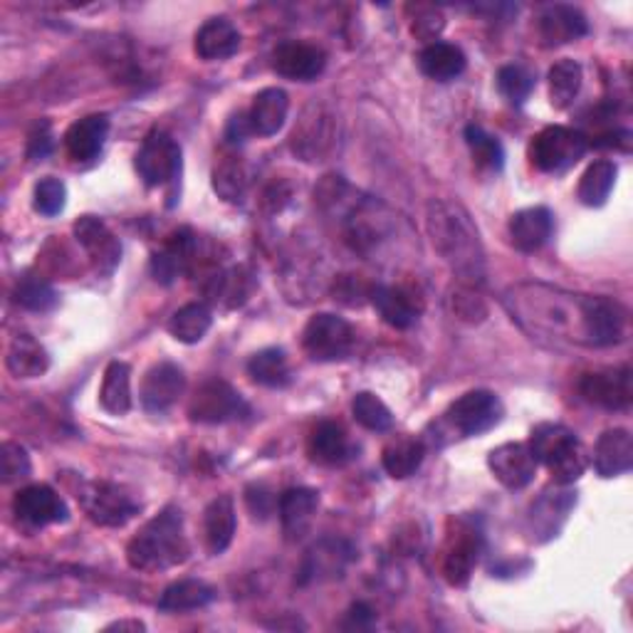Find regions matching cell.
<instances>
[{"label": "cell", "mask_w": 633, "mask_h": 633, "mask_svg": "<svg viewBox=\"0 0 633 633\" xmlns=\"http://www.w3.org/2000/svg\"><path fill=\"white\" fill-rule=\"evenodd\" d=\"M275 505V498L270 495V492L263 485H253L248 490V508L255 512V517H268L270 512H273Z\"/></svg>", "instance_id": "cell-51"}, {"label": "cell", "mask_w": 633, "mask_h": 633, "mask_svg": "<svg viewBox=\"0 0 633 633\" xmlns=\"http://www.w3.org/2000/svg\"><path fill=\"white\" fill-rule=\"evenodd\" d=\"M190 545L184 530V515L176 508L161 510L137 532L127 545L129 565L139 571H164L184 565Z\"/></svg>", "instance_id": "cell-3"}, {"label": "cell", "mask_w": 633, "mask_h": 633, "mask_svg": "<svg viewBox=\"0 0 633 633\" xmlns=\"http://www.w3.org/2000/svg\"><path fill=\"white\" fill-rule=\"evenodd\" d=\"M240 33L238 28L226 18L206 20L196 33V53L200 59L216 63V59H228L238 53Z\"/></svg>", "instance_id": "cell-26"}, {"label": "cell", "mask_w": 633, "mask_h": 633, "mask_svg": "<svg viewBox=\"0 0 633 633\" xmlns=\"http://www.w3.org/2000/svg\"><path fill=\"white\" fill-rule=\"evenodd\" d=\"M357 335L347 319L337 315H315L303 331V347L315 361H339L351 354Z\"/></svg>", "instance_id": "cell-8"}, {"label": "cell", "mask_w": 633, "mask_h": 633, "mask_svg": "<svg viewBox=\"0 0 633 633\" xmlns=\"http://www.w3.org/2000/svg\"><path fill=\"white\" fill-rule=\"evenodd\" d=\"M6 364L10 374L18 379H37L50 369V357L35 337L18 335L10 341Z\"/></svg>", "instance_id": "cell-31"}, {"label": "cell", "mask_w": 633, "mask_h": 633, "mask_svg": "<svg viewBox=\"0 0 633 633\" xmlns=\"http://www.w3.org/2000/svg\"><path fill=\"white\" fill-rule=\"evenodd\" d=\"M581 65L575 59H559V63L549 69V99L552 107L567 109L575 105V99L581 89Z\"/></svg>", "instance_id": "cell-39"}, {"label": "cell", "mask_w": 633, "mask_h": 633, "mask_svg": "<svg viewBox=\"0 0 633 633\" xmlns=\"http://www.w3.org/2000/svg\"><path fill=\"white\" fill-rule=\"evenodd\" d=\"M15 303L30 313H50L57 305V293L45 280L28 275L15 287Z\"/></svg>", "instance_id": "cell-43"}, {"label": "cell", "mask_w": 633, "mask_h": 633, "mask_svg": "<svg viewBox=\"0 0 633 633\" xmlns=\"http://www.w3.org/2000/svg\"><path fill=\"white\" fill-rule=\"evenodd\" d=\"M214 597H216V591L210 589L206 581L184 579V581H176V585L166 587L164 594H161L159 609L171 611V614H181V611H194V609L210 604Z\"/></svg>", "instance_id": "cell-36"}, {"label": "cell", "mask_w": 633, "mask_h": 633, "mask_svg": "<svg viewBox=\"0 0 633 633\" xmlns=\"http://www.w3.org/2000/svg\"><path fill=\"white\" fill-rule=\"evenodd\" d=\"M309 456L321 466H345L351 458L347 430L335 421H321L309 436Z\"/></svg>", "instance_id": "cell-30"}, {"label": "cell", "mask_w": 633, "mask_h": 633, "mask_svg": "<svg viewBox=\"0 0 633 633\" xmlns=\"http://www.w3.org/2000/svg\"><path fill=\"white\" fill-rule=\"evenodd\" d=\"M250 290H253V280H250L248 270L230 268V270H218V273L208 280L206 293L210 297V303L233 309L245 303Z\"/></svg>", "instance_id": "cell-34"}, {"label": "cell", "mask_w": 633, "mask_h": 633, "mask_svg": "<svg viewBox=\"0 0 633 633\" xmlns=\"http://www.w3.org/2000/svg\"><path fill=\"white\" fill-rule=\"evenodd\" d=\"M99 404L112 416H124L132 408V369L124 361H112L107 367L102 389H99Z\"/></svg>", "instance_id": "cell-33"}, {"label": "cell", "mask_w": 633, "mask_h": 633, "mask_svg": "<svg viewBox=\"0 0 633 633\" xmlns=\"http://www.w3.org/2000/svg\"><path fill=\"white\" fill-rule=\"evenodd\" d=\"M73 230L99 273H112L119 260H122V245H119L117 236L109 230L105 220L97 216H83Z\"/></svg>", "instance_id": "cell-15"}, {"label": "cell", "mask_w": 633, "mask_h": 633, "mask_svg": "<svg viewBox=\"0 0 633 633\" xmlns=\"http://www.w3.org/2000/svg\"><path fill=\"white\" fill-rule=\"evenodd\" d=\"M444 25H446V20H444V15H440V10L421 8L416 13V20H414V35L421 40H434L436 43V37L440 35Z\"/></svg>", "instance_id": "cell-49"}, {"label": "cell", "mask_w": 633, "mask_h": 633, "mask_svg": "<svg viewBox=\"0 0 633 633\" xmlns=\"http://www.w3.org/2000/svg\"><path fill=\"white\" fill-rule=\"evenodd\" d=\"M426 223L434 248L454 273L470 285L480 283L485 275V253L468 210L454 200H430Z\"/></svg>", "instance_id": "cell-2"}, {"label": "cell", "mask_w": 633, "mask_h": 633, "mask_svg": "<svg viewBox=\"0 0 633 633\" xmlns=\"http://www.w3.org/2000/svg\"><path fill=\"white\" fill-rule=\"evenodd\" d=\"M198 236L194 230L181 228L166 240V245L152 258V273L156 283L171 285L178 275L198 265Z\"/></svg>", "instance_id": "cell-13"}, {"label": "cell", "mask_w": 633, "mask_h": 633, "mask_svg": "<svg viewBox=\"0 0 633 633\" xmlns=\"http://www.w3.org/2000/svg\"><path fill=\"white\" fill-rule=\"evenodd\" d=\"M539 37L547 47L567 45L589 33V23L585 13L575 6H549L539 15Z\"/></svg>", "instance_id": "cell-21"}, {"label": "cell", "mask_w": 633, "mask_h": 633, "mask_svg": "<svg viewBox=\"0 0 633 633\" xmlns=\"http://www.w3.org/2000/svg\"><path fill=\"white\" fill-rule=\"evenodd\" d=\"M248 374L253 376L255 384L268 389H283L293 381V371H290V361L283 349H263L253 354L248 361Z\"/></svg>", "instance_id": "cell-35"}, {"label": "cell", "mask_w": 633, "mask_h": 633, "mask_svg": "<svg viewBox=\"0 0 633 633\" xmlns=\"http://www.w3.org/2000/svg\"><path fill=\"white\" fill-rule=\"evenodd\" d=\"M498 89L510 105H522L535 89V75L522 65H505L498 73Z\"/></svg>", "instance_id": "cell-44"}, {"label": "cell", "mask_w": 633, "mask_h": 633, "mask_svg": "<svg viewBox=\"0 0 633 633\" xmlns=\"http://www.w3.org/2000/svg\"><path fill=\"white\" fill-rule=\"evenodd\" d=\"M591 463L601 478H619L633 468V438L626 428H611L601 434Z\"/></svg>", "instance_id": "cell-20"}, {"label": "cell", "mask_w": 633, "mask_h": 633, "mask_svg": "<svg viewBox=\"0 0 633 633\" xmlns=\"http://www.w3.org/2000/svg\"><path fill=\"white\" fill-rule=\"evenodd\" d=\"M204 532L210 555H223L236 535V508L228 495H218L204 512Z\"/></svg>", "instance_id": "cell-28"}, {"label": "cell", "mask_w": 633, "mask_h": 633, "mask_svg": "<svg viewBox=\"0 0 633 633\" xmlns=\"http://www.w3.org/2000/svg\"><path fill=\"white\" fill-rule=\"evenodd\" d=\"M530 450L537 463L547 466L552 478L559 485H571L577 482L589 466L587 448L581 446L575 430L561 424H539L532 428Z\"/></svg>", "instance_id": "cell-4"}, {"label": "cell", "mask_w": 633, "mask_h": 633, "mask_svg": "<svg viewBox=\"0 0 633 633\" xmlns=\"http://www.w3.org/2000/svg\"><path fill=\"white\" fill-rule=\"evenodd\" d=\"M248 134H253V129H250V122H248V114H238L230 119V124H228V142L230 144H240V142H245V137Z\"/></svg>", "instance_id": "cell-52"}, {"label": "cell", "mask_w": 633, "mask_h": 633, "mask_svg": "<svg viewBox=\"0 0 633 633\" xmlns=\"http://www.w3.org/2000/svg\"><path fill=\"white\" fill-rule=\"evenodd\" d=\"M426 458V444L414 436H396L389 440L384 454H381V463L384 470L396 480L411 478L421 468Z\"/></svg>", "instance_id": "cell-32"}, {"label": "cell", "mask_w": 633, "mask_h": 633, "mask_svg": "<svg viewBox=\"0 0 633 633\" xmlns=\"http://www.w3.org/2000/svg\"><path fill=\"white\" fill-rule=\"evenodd\" d=\"M552 230H555V218L542 206L517 210V214L510 218L512 245L522 250V253H535V250H539L552 238Z\"/></svg>", "instance_id": "cell-22"}, {"label": "cell", "mask_w": 633, "mask_h": 633, "mask_svg": "<svg viewBox=\"0 0 633 633\" xmlns=\"http://www.w3.org/2000/svg\"><path fill=\"white\" fill-rule=\"evenodd\" d=\"M35 210L47 218L63 214L67 204V188L59 178L47 176L35 186Z\"/></svg>", "instance_id": "cell-47"}, {"label": "cell", "mask_w": 633, "mask_h": 633, "mask_svg": "<svg viewBox=\"0 0 633 633\" xmlns=\"http://www.w3.org/2000/svg\"><path fill=\"white\" fill-rule=\"evenodd\" d=\"M146 626L142 621H117V624H109L107 631H144Z\"/></svg>", "instance_id": "cell-53"}, {"label": "cell", "mask_w": 633, "mask_h": 633, "mask_svg": "<svg viewBox=\"0 0 633 633\" xmlns=\"http://www.w3.org/2000/svg\"><path fill=\"white\" fill-rule=\"evenodd\" d=\"M214 188L216 194L228 200V204H238L248 188V168L243 159L238 154L223 156L214 168Z\"/></svg>", "instance_id": "cell-40"}, {"label": "cell", "mask_w": 633, "mask_h": 633, "mask_svg": "<svg viewBox=\"0 0 633 633\" xmlns=\"http://www.w3.org/2000/svg\"><path fill=\"white\" fill-rule=\"evenodd\" d=\"M616 174L619 168L614 161H594L587 171L585 176L579 181V190L577 196L585 206L599 208L607 204V198L611 196V188L616 184Z\"/></svg>", "instance_id": "cell-37"}, {"label": "cell", "mask_w": 633, "mask_h": 633, "mask_svg": "<svg viewBox=\"0 0 633 633\" xmlns=\"http://www.w3.org/2000/svg\"><path fill=\"white\" fill-rule=\"evenodd\" d=\"M313 112L315 114H309L307 109L303 122L295 129L293 149L305 161H325V156L335 149V124L321 109L313 107Z\"/></svg>", "instance_id": "cell-19"}, {"label": "cell", "mask_w": 633, "mask_h": 633, "mask_svg": "<svg viewBox=\"0 0 633 633\" xmlns=\"http://www.w3.org/2000/svg\"><path fill=\"white\" fill-rule=\"evenodd\" d=\"M210 325H214V313L204 303H190L176 309L174 317L168 319V331L184 345H196L208 335Z\"/></svg>", "instance_id": "cell-38"}, {"label": "cell", "mask_w": 633, "mask_h": 633, "mask_svg": "<svg viewBox=\"0 0 633 633\" xmlns=\"http://www.w3.org/2000/svg\"><path fill=\"white\" fill-rule=\"evenodd\" d=\"M50 152H53V132H50L47 122H40L28 139V159L30 161H43Z\"/></svg>", "instance_id": "cell-50"}, {"label": "cell", "mask_w": 633, "mask_h": 633, "mask_svg": "<svg viewBox=\"0 0 633 633\" xmlns=\"http://www.w3.org/2000/svg\"><path fill=\"white\" fill-rule=\"evenodd\" d=\"M631 369H601L585 374L579 381V394L591 406L607 411H626L633 404V381Z\"/></svg>", "instance_id": "cell-11"}, {"label": "cell", "mask_w": 633, "mask_h": 633, "mask_svg": "<svg viewBox=\"0 0 633 633\" xmlns=\"http://www.w3.org/2000/svg\"><path fill=\"white\" fill-rule=\"evenodd\" d=\"M137 171L149 188L166 186L171 181H176L181 174V146L176 144V139L161 132V129H154L137 152Z\"/></svg>", "instance_id": "cell-9"}, {"label": "cell", "mask_w": 633, "mask_h": 633, "mask_svg": "<svg viewBox=\"0 0 633 633\" xmlns=\"http://www.w3.org/2000/svg\"><path fill=\"white\" fill-rule=\"evenodd\" d=\"M250 414V406L238 391L223 379H208L188 401V416L194 424H230Z\"/></svg>", "instance_id": "cell-6"}, {"label": "cell", "mask_w": 633, "mask_h": 633, "mask_svg": "<svg viewBox=\"0 0 633 633\" xmlns=\"http://www.w3.org/2000/svg\"><path fill=\"white\" fill-rule=\"evenodd\" d=\"M466 142L470 146V152L476 156V164L480 168L488 171H500L505 164V152H502V144L495 137L488 134L485 129L478 124L466 127Z\"/></svg>", "instance_id": "cell-42"}, {"label": "cell", "mask_w": 633, "mask_h": 633, "mask_svg": "<svg viewBox=\"0 0 633 633\" xmlns=\"http://www.w3.org/2000/svg\"><path fill=\"white\" fill-rule=\"evenodd\" d=\"M186 389V376L176 364L171 361H161V364L146 371L144 384H142V406L149 414H164L171 406L176 404L178 396Z\"/></svg>", "instance_id": "cell-18"}, {"label": "cell", "mask_w": 633, "mask_h": 633, "mask_svg": "<svg viewBox=\"0 0 633 633\" xmlns=\"http://www.w3.org/2000/svg\"><path fill=\"white\" fill-rule=\"evenodd\" d=\"M589 139L569 127H547L532 139L530 159L545 174H557L575 166L587 154Z\"/></svg>", "instance_id": "cell-7"}, {"label": "cell", "mask_w": 633, "mask_h": 633, "mask_svg": "<svg viewBox=\"0 0 633 633\" xmlns=\"http://www.w3.org/2000/svg\"><path fill=\"white\" fill-rule=\"evenodd\" d=\"M327 547L325 549V542H321L319 547H315L313 552H309V557H307V567H305V575L307 577H315V579H321V577H335L337 571L345 569L347 565V559L339 552L341 547V542H327Z\"/></svg>", "instance_id": "cell-45"}, {"label": "cell", "mask_w": 633, "mask_h": 633, "mask_svg": "<svg viewBox=\"0 0 633 633\" xmlns=\"http://www.w3.org/2000/svg\"><path fill=\"white\" fill-rule=\"evenodd\" d=\"M482 535L470 520H458L456 532L448 535L444 555V575L454 587H466L480 559Z\"/></svg>", "instance_id": "cell-12"}, {"label": "cell", "mask_w": 633, "mask_h": 633, "mask_svg": "<svg viewBox=\"0 0 633 633\" xmlns=\"http://www.w3.org/2000/svg\"><path fill=\"white\" fill-rule=\"evenodd\" d=\"M508 305L532 335L571 339L581 347H614L626 339V307L609 297L569 295L549 287H520Z\"/></svg>", "instance_id": "cell-1"}, {"label": "cell", "mask_w": 633, "mask_h": 633, "mask_svg": "<svg viewBox=\"0 0 633 633\" xmlns=\"http://www.w3.org/2000/svg\"><path fill=\"white\" fill-rule=\"evenodd\" d=\"M371 305L376 307V313L386 325L396 329H408L416 325L418 307L406 290L389 287V285H374L371 290Z\"/></svg>", "instance_id": "cell-27"}, {"label": "cell", "mask_w": 633, "mask_h": 633, "mask_svg": "<svg viewBox=\"0 0 633 633\" xmlns=\"http://www.w3.org/2000/svg\"><path fill=\"white\" fill-rule=\"evenodd\" d=\"M418 67L426 77L436 83H450L466 73V55L458 45L450 43H430L418 55Z\"/></svg>", "instance_id": "cell-29"}, {"label": "cell", "mask_w": 633, "mask_h": 633, "mask_svg": "<svg viewBox=\"0 0 633 633\" xmlns=\"http://www.w3.org/2000/svg\"><path fill=\"white\" fill-rule=\"evenodd\" d=\"M371 290H374V285L364 283L359 275H341L335 280L331 295H335V299L341 305L361 307L364 303H371Z\"/></svg>", "instance_id": "cell-48"}, {"label": "cell", "mask_w": 633, "mask_h": 633, "mask_svg": "<svg viewBox=\"0 0 633 633\" xmlns=\"http://www.w3.org/2000/svg\"><path fill=\"white\" fill-rule=\"evenodd\" d=\"M280 520L290 539L303 537L313 525V517L319 508V492L313 488H290L280 495Z\"/></svg>", "instance_id": "cell-23"}, {"label": "cell", "mask_w": 633, "mask_h": 633, "mask_svg": "<svg viewBox=\"0 0 633 633\" xmlns=\"http://www.w3.org/2000/svg\"><path fill=\"white\" fill-rule=\"evenodd\" d=\"M30 470H33V466H30L28 450L20 444H13V440H6L3 448H0V476H3L6 485L30 478Z\"/></svg>", "instance_id": "cell-46"}, {"label": "cell", "mask_w": 633, "mask_h": 633, "mask_svg": "<svg viewBox=\"0 0 633 633\" xmlns=\"http://www.w3.org/2000/svg\"><path fill=\"white\" fill-rule=\"evenodd\" d=\"M502 418V404L492 391L478 389L468 391L466 396H460L454 406L448 408L446 424L450 430H458L460 436H480L485 430L495 428Z\"/></svg>", "instance_id": "cell-10"}, {"label": "cell", "mask_w": 633, "mask_h": 633, "mask_svg": "<svg viewBox=\"0 0 633 633\" xmlns=\"http://www.w3.org/2000/svg\"><path fill=\"white\" fill-rule=\"evenodd\" d=\"M77 500L87 512V517L102 527H124L142 510V505L132 498V492L109 480L85 482L77 492Z\"/></svg>", "instance_id": "cell-5"}, {"label": "cell", "mask_w": 633, "mask_h": 633, "mask_svg": "<svg viewBox=\"0 0 633 633\" xmlns=\"http://www.w3.org/2000/svg\"><path fill=\"white\" fill-rule=\"evenodd\" d=\"M290 112V97L285 89L268 87L263 92L255 95L253 107L248 112V122L253 134L258 137H275L280 129L285 127V119Z\"/></svg>", "instance_id": "cell-24"}, {"label": "cell", "mask_w": 633, "mask_h": 633, "mask_svg": "<svg viewBox=\"0 0 633 633\" xmlns=\"http://www.w3.org/2000/svg\"><path fill=\"white\" fill-rule=\"evenodd\" d=\"M13 510L18 520H23L30 527L57 525L69 517L65 500L47 485H28L20 490L13 500Z\"/></svg>", "instance_id": "cell-16"}, {"label": "cell", "mask_w": 633, "mask_h": 633, "mask_svg": "<svg viewBox=\"0 0 633 633\" xmlns=\"http://www.w3.org/2000/svg\"><path fill=\"white\" fill-rule=\"evenodd\" d=\"M351 414H354L359 426L374 430V434H384V430L394 426V416H391L389 406L376 394H371V391H361V394L354 396Z\"/></svg>", "instance_id": "cell-41"}, {"label": "cell", "mask_w": 633, "mask_h": 633, "mask_svg": "<svg viewBox=\"0 0 633 633\" xmlns=\"http://www.w3.org/2000/svg\"><path fill=\"white\" fill-rule=\"evenodd\" d=\"M273 67L277 75L295 83H313L327 67V53L313 43H299V40H287L277 45L273 53Z\"/></svg>", "instance_id": "cell-14"}, {"label": "cell", "mask_w": 633, "mask_h": 633, "mask_svg": "<svg viewBox=\"0 0 633 633\" xmlns=\"http://www.w3.org/2000/svg\"><path fill=\"white\" fill-rule=\"evenodd\" d=\"M109 134V119L105 114H89L79 119L65 134L67 154L75 161H92L102 154Z\"/></svg>", "instance_id": "cell-25"}, {"label": "cell", "mask_w": 633, "mask_h": 633, "mask_svg": "<svg viewBox=\"0 0 633 633\" xmlns=\"http://www.w3.org/2000/svg\"><path fill=\"white\" fill-rule=\"evenodd\" d=\"M488 466L508 490L527 488L537 473V460L527 444H502L490 450Z\"/></svg>", "instance_id": "cell-17"}]
</instances>
